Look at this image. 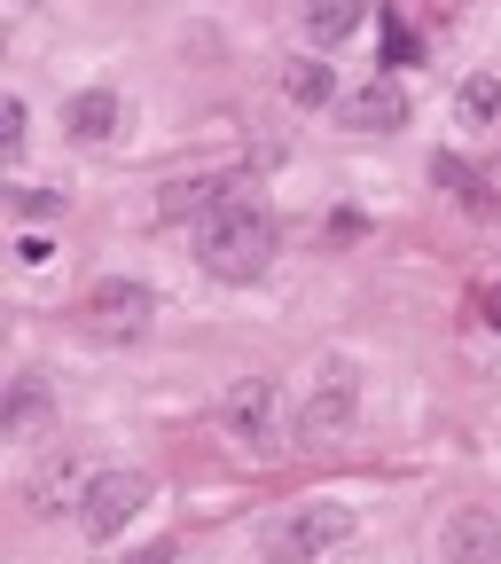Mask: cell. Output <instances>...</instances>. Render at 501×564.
Returning <instances> with one entry per match:
<instances>
[{
	"label": "cell",
	"mask_w": 501,
	"mask_h": 564,
	"mask_svg": "<svg viewBox=\"0 0 501 564\" xmlns=\"http://www.w3.org/2000/svg\"><path fill=\"white\" fill-rule=\"evenodd\" d=\"M274 220L259 204H220L211 220L196 228V267L211 274V282H259L266 267H274Z\"/></svg>",
	"instance_id": "6da1fadb"
},
{
	"label": "cell",
	"mask_w": 501,
	"mask_h": 564,
	"mask_svg": "<svg viewBox=\"0 0 501 564\" xmlns=\"http://www.w3.org/2000/svg\"><path fill=\"white\" fill-rule=\"evenodd\" d=\"M352 502H298V510H274L259 533V564H322L329 549L352 541Z\"/></svg>",
	"instance_id": "7a4b0ae2"
},
{
	"label": "cell",
	"mask_w": 501,
	"mask_h": 564,
	"mask_svg": "<svg viewBox=\"0 0 501 564\" xmlns=\"http://www.w3.org/2000/svg\"><path fill=\"white\" fill-rule=\"evenodd\" d=\"M352 423H361V377H352V361H329L291 415V447H337L352 440Z\"/></svg>",
	"instance_id": "3957f363"
},
{
	"label": "cell",
	"mask_w": 501,
	"mask_h": 564,
	"mask_svg": "<svg viewBox=\"0 0 501 564\" xmlns=\"http://www.w3.org/2000/svg\"><path fill=\"white\" fill-rule=\"evenodd\" d=\"M157 502V478L150 470H95L79 486V533L87 541H126L133 518Z\"/></svg>",
	"instance_id": "277c9868"
},
{
	"label": "cell",
	"mask_w": 501,
	"mask_h": 564,
	"mask_svg": "<svg viewBox=\"0 0 501 564\" xmlns=\"http://www.w3.org/2000/svg\"><path fill=\"white\" fill-rule=\"evenodd\" d=\"M150 314H157V291H150V282H133V274H110V282L87 291V329L95 337H141Z\"/></svg>",
	"instance_id": "5b68a950"
},
{
	"label": "cell",
	"mask_w": 501,
	"mask_h": 564,
	"mask_svg": "<svg viewBox=\"0 0 501 564\" xmlns=\"http://www.w3.org/2000/svg\"><path fill=\"white\" fill-rule=\"evenodd\" d=\"M220 423H228L236 447H274V423H282L274 377H236V384L220 392Z\"/></svg>",
	"instance_id": "8992f818"
},
{
	"label": "cell",
	"mask_w": 501,
	"mask_h": 564,
	"mask_svg": "<svg viewBox=\"0 0 501 564\" xmlns=\"http://www.w3.org/2000/svg\"><path fill=\"white\" fill-rule=\"evenodd\" d=\"M439 556L447 564H501V518L493 510H447V525H439Z\"/></svg>",
	"instance_id": "52a82bcc"
},
{
	"label": "cell",
	"mask_w": 501,
	"mask_h": 564,
	"mask_svg": "<svg viewBox=\"0 0 501 564\" xmlns=\"http://www.w3.org/2000/svg\"><path fill=\"white\" fill-rule=\"evenodd\" d=\"M337 110H345V126H352V133H392V126L407 118V87L392 79V70H377V79H361Z\"/></svg>",
	"instance_id": "ba28073f"
},
{
	"label": "cell",
	"mask_w": 501,
	"mask_h": 564,
	"mask_svg": "<svg viewBox=\"0 0 501 564\" xmlns=\"http://www.w3.org/2000/svg\"><path fill=\"white\" fill-rule=\"evenodd\" d=\"M118 126H126V102H118L110 87H79V95L63 102V133H70V141H110Z\"/></svg>",
	"instance_id": "9c48e42d"
},
{
	"label": "cell",
	"mask_w": 501,
	"mask_h": 564,
	"mask_svg": "<svg viewBox=\"0 0 501 564\" xmlns=\"http://www.w3.org/2000/svg\"><path fill=\"white\" fill-rule=\"evenodd\" d=\"M361 24H369V0H306V9H298L306 47H337V40H352Z\"/></svg>",
	"instance_id": "30bf717a"
},
{
	"label": "cell",
	"mask_w": 501,
	"mask_h": 564,
	"mask_svg": "<svg viewBox=\"0 0 501 564\" xmlns=\"http://www.w3.org/2000/svg\"><path fill=\"white\" fill-rule=\"evenodd\" d=\"M220 204H228L220 181H165V188H157V220H165V228H204Z\"/></svg>",
	"instance_id": "8fae6325"
},
{
	"label": "cell",
	"mask_w": 501,
	"mask_h": 564,
	"mask_svg": "<svg viewBox=\"0 0 501 564\" xmlns=\"http://www.w3.org/2000/svg\"><path fill=\"white\" fill-rule=\"evenodd\" d=\"M282 87H291V102H306V110H329V102H345V95H337V70H329L322 55H298L291 70H282Z\"/></svg>",
	"instance_id": "7c38bea8"
},
{
	"label": "cell",
	"mask_w": 501,
	"mask_h": 564,
	"mask_svg": "<svg viewBox=\"0 0 501 564\" xmlns=\"http://www.w3.org/2000/svg\"><path fill=\"white\" fill-rule=\"evenodd\" d=\"M432 181H439V188H447V196H455L462 212H478V220H493V188H486V181H478V173H470L462 158H447V150H439V158H432Z\"/></svg>",
	"instance_id": "4fadbf2b"
},
{
	"label": "cell",
	"mask_w": 501,
	"mask_h": 564,
	"mask_svg": "<svg viewBox=\"0 0 501 564\" xmlns=\"http://www.w3.org/2000/svg\"><path fill=\"white\" fill-rule=\"evenodd\" d=\"M455 118H462L470 133L501 118V70H470V79L455 87Z\"/></svg>",
	"instance_id": "5bb4252c"
},
{
	"label": "cell",
	"mask_w": 501,
	"mask_h": 564,
	"mask_svg": "<svg viewBox=\"0 0 501 564\" xmlns=\"http://www.w3.org/2000/svg\"><path fill=\"white\" fill-rule=\"evenodd\" d=\"M24 126H32V110H24V95H9V102H0V141H9V165L24 158V141H32Z\"/></svg>",
	"instance_id": "9a60e30c"
},
{
	"label": "cell",
	"mask_w": 501,
	"mask_h": 564,
	"mask_svg": "<svg viewBox=\"0 0 501 564\" xmlns=\"http://www.w3.org/2000/svg\"><path fill=\"white\" fill-rule=\"evenodd\" d=\"M17 212H24V220H47V212H55V188H17Z\"/></svg>",
	"instance_id": "2e32d148"
},
{
	"label": "cell",
	"mask_w": 501,
	"mask_h": 564,
	"mask_svg": "<svg viewBox=\"0 0 501 564\" xmlns=\"http://www.w3.org/2000/svg\"><path fill=\"white\" fill-rule=\"evenodd\" d=\"M173 556H181V541H173V533H157V541H150V549H133V556H126V564H173Z\"/></svg>",
	"instance_id": "e0dca14e"
},
{
	"label": "cell",
	"mask_w": 501,
	"mask_h": 564,
	"mask_svg": "<svg viewBox=\"0 0 501 564\" xmlns=\"http://www.w3.org/2000/svg\"><path fill=\"white\" fill-rule=\"evenodd\" d=\"M17 259H24V267H47V259H55V243H47V236H24V243H17Z\"/></svg>",
	"instance_id": "ac0fdd59"
},
{
	"label": "cell",
	"mask_w": 501,
	"mask_h": 564,
	"mask_svg": "<svg viewBox=\"0 0 501 564\" xmlns=\"http://www.w3.org/2000/svg\"><path fill=\"white\" fill-rule=\"evenodd\" d=\"M486 329H501V282L486 291Z\"/></svg>",
	"instance_id": "d6986e66"
},
{
	"label": "cell",
	"mask_w": 501,
	"mask_h": 564,
	"mask_svg": "<svg viewBox=\"0 0 501 564\" xmlns=\"http://www.w3.org/2000/svg\"><path fill=\"white\" fill-rule=\"evenodd\" d=\"M17 9H40V0H17Z\"/></svg>",
	"instance_id": "ffe728a7"
}]
</instances>
